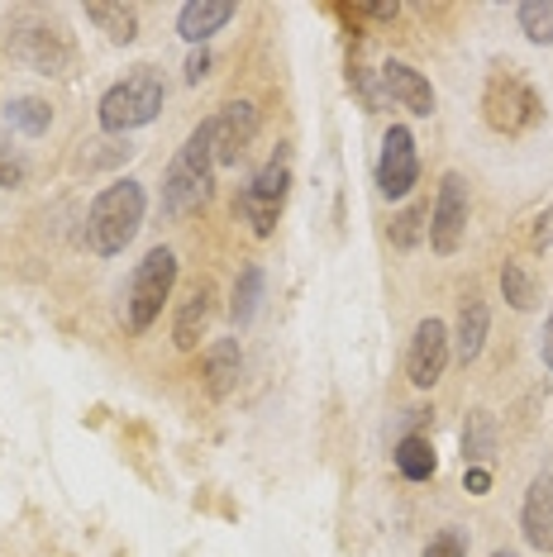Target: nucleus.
<instances>
[{"label":"nucleus","instance_id":"1","mask_svg":"<svg viewBox=\"0 0 553 557\" xmlns=\"http://www.w3.org/2000/svg\"><path fill=\"white\" fill-rule=\"evenodd\" d=\"M210 186H216V134H210V120L200 129L186 134V144L177 148L168 176H162V214L168 220H186L210 200Z\"/></svg>","mask_w":553,"mask_h":557},{"label":"nucleus","instance_id":"2","mask_svg":"<svg viewBox=\"0 0 553 557\" xmlns=\"http://www.w3.org/2000/svg\"><path fill=\"white\" fill-rule=\"evenodd\" d=\"M144 210H148V196L138 182H115L106 186L91 210H86V224H82V244L96 252V258H115V252H124V244L138 234V224H144Z\"/></svg>","mask_w":553,"mask_h":557},{"label":"nucleus","instance_id":"3","mask_svg":"<svg viewBox=\"0 0 553 557\" xmlns=\"http://www.w3.org/2000/svg\"><path fill=\"white\" fill-rule=\"evenodd\" d=\"M5 53L24 62L29 72H39V77H72L77 72V44H72V34L44 15H20L10 24Z\"/></svg>","mask_w":553,"mask_h":557},{"label":"nucleus","instance_id":"4","mask_svg":"<svg viewBox=\"0 0 553 557\" xmlns=\"http://www.w3.org/2000/svg\"><path fill=\"white\" fill-rule=\"evenodd\" d=\"M162 100H168V86L153 67H134L124 82H115L106 96H100V129L106 134H130L144 129V124L158 120Z\"/></svg>","mask_w":553,"mask_h":557},{"label":"nucleus","instance_id":"5","mask_svg":"<svg viewBox=\"0 0 553 557\" xmlns=\"http://www.w3.org/2000/svg\"><path fill=\"white\" fill-rule=\"evenodd\" d=\"M172 286H177V252L172 248H153L130 276V296H124V314H130L134 334H148L153 320L168 306Z\"/></svg>","mask_w":553,"mask_h":557},{"label":"nucleus","instance_id":"6","mask_svg":"<svg viewBox=\"0 0 553 557\" xmlns=\"http://www.w3.org/2000/svg\"><path fill=\"white\" fill-rule=\"evenodd\" d=\"M482 115L496 134H525L539 124L544 106H539V96L515 77V72H492V77H487V91H482Z\"/></svg>","mask_w":553,"mask_h":557},{"label":"nucleus","instance_id":"7","mask_svg":"<svg viewBox=\"0 0 553 557\" xmlns=\"http://www.w3.org/2000/svg\"><path fill=\"white\" fill-rule=\"evenodd\" d=\"M286 182H292V168H286V153H276L268 168L244 186V196H238V210H244V220L254 224L258 238H268L276 230V214H282V200H286Z\"/></svg>","mask_w":553,"mask_h":557},{"label":"nucleus","instance_id":"8","mask_svg":"<svg viewBox=\"0 0 553 557\" xmlns=\"http://www.w3.org/2000/svg\"><path fill=\"white\" fill-rule=\"evenodd\" d=\"M463 234H468V182L458 172H444L430 214V248L439 258H448V252H458Z\"/></svg>","mask_w":553,"mask_h":557},{"label":"nucleus","instance_id":"9","mask_svg":"<svg viewBox=\"0 0 553 557\" xmlns=\"http://www.w3.org/2000/svg\"><path fill=\"white\" fill-rule=\"evenodd\" d=\"M415 176H420V158H415V134L406 124H392L382 138V158H377V191L386 200L410 196Z\"/></svg>","mask_w":553,"mask_h":557},{"label":"nucleus","instance_id":"10","mask_svg":"<svg viewBox=\"0 0 553 557\" xmlns=\"http://www.w3.org/2000/svg\"><path fill=\"white\" fill-rule=\"evenodd\" d=\"M210 134H216V168H234L258 138V110L248 100H230L220 115H210Z\"/></svg>","mask_w":553,"mask_h":557},{"label":"nucleus","instance_id":"11","mask_svg":"<svg viewBox=\"0 0 553 557\" xmlns=\"http://www.w3.org/2000/svg\"><path fill=\"white\" fill-rule=\"evenodd\" d=\"M448 329L444 320H420L415 324V338H410V352H406V372H410V382L420 386V391H430L439 376H444V367H448Z\"/></svg>","mask_w":553,"mask_h":557},{"label":"nucleus","instance_id":"12","mask_svg":"<svg viewBox=\"0 0 553 557\" xmlns=\"http://www.w3.org/2000/svg\"><path fill=\"white\" fill-rule=\"evenodd\" d=\"M520 529H525V543L539 553H553V462H544L525 491V505H520Z\"/></svg>","mask_w":553,"mask_h":557},{"label":"nucleus","instance_id":"13","mask_svg":"<svg viewBox=\"0 0 553 557\" xmlns=\"http://www.w3.org/2000/svg\"><path fill=\"white\" fill-rule=\"evenodd\" d=\"M382 86H386V96H392L401 110H410V115H434V86H430L425 72H415L410 62H386Z\"/></svg>","mask_w":553,"mask_h":557},{"label":"nucleus","instance_id":"14","mask_svg":"<svg viewBox=\"0 0 553 557\" xmlns=\"http://www.w3.org/2000/svg\"><path fill=\"white\" fill-rule=\"evenodd\" d=\"M210 314H216V286L210 282H196L192 296L182 300L177 310V324H172V344H177L182 352H192L200 344V334L210 329Z\"/></svg>","mask_w":553,"mask_h":557},{"label":"nucleus","instance_id":"15","mask_svg":"<svg viewBox=\"0 0 553 557\" xmlns=\"http://www.w3.org/2000/svg\"><path fill=\"white\" fill-rule=\"evenodd\" d=\"M234 0H192V5H182L177 15V34L186 44H206L210 34H220L224 24L234 20Z\"/></svg>","mask_w":553,"mask_h":557},{"label":"nucleus","instance_id":"16","mask_svg":"<svg viewBox=\"0 0 553 557\" xmlns=\"http://www.w3.org/2000/svg\"><path fill=\"white\" fill-rule=\"evenodd\" d=\"M487 329H492V310H487L482 296H468L458 310V329H454V352L458 362H477L487 344Z\"/></svg>","mask_w":553,"mask_h":557},{"label":"nucleus","instance_id":"17","mask_svg":"<svg viewBox=\"0 0 553 557\" xmlns=\"http://www.w3.org/2000/svg\"><path fill=\"white\" fill-rule=\"evenodd\" d=\"M238 372H244V348L238 338H216L206 348V391L210 396H230L238 386Z\"/></svg>","mask_w":553,"mask_h":557},{"label":"nucleus","instance_id":"18","mask_svg":"<svg viewBox=\"0 0 553 557\" xmlns=\"http://www.w3.org/2000/svg\"><path fill=\"white\" fill-rule=\"evenodd\" d=\"M262 290H268V276H262L258 262H248L244 272H238V282H234V300H230V320L238 329H248L258 320V310H262Z\"/></svg>","mask_w":553,"mask_h":557},{"label":"nucleus","instance_id":"19","mask_svg":"<svg viewBox=\"0 0 553 557\" xmlns=\"http://www.w3.org/2000/svg\"><path fill=\"white\" fill-rule=\"evenodd\" d=\"M496 458V420L487 410H472L463 420V462L468 467H487Z\"/></svg>","mask_w":553,"mask_h":557},{"label":"nucleus","instance_id":"20","mask_svg":"<svg viewBox=\"0 0 553 557\" xmlns=\"http://www.w3.org/2000/svg\"><path fill=\"white\" fill-rule=\"evenodd\" d=\"M86 20L106 34L110 44H134L138 39V10L134 5H86Z\"/></svg>","mask_w":553,"mask_h":557},{"label":"nucleus","instance_id":"21","mask_svg":"<svg viewBox=\"0 0 553 557\" xmlns=\"http://www.w3.org/2000/svg\"><path fill=\"white\" fill-rule=\"evenodd\" d=\"M396 472L406 476V481H430L434 476V467H439V458H434V443L425 438V434H415V438H396Z\"/></svg>","mask_w":553,"mask_h":557},{"label":"nucleus","instance_id":"22","mask_svg":"<svg viewBox=\"0 0 553 557\" xmlns=\"http://www.w3.org/2000/svg\"><path fill=\"white\" fill-rule=\"evenodd\" d=\"M5 120H10V129L39 138V134H48V124H53V106L39 100V96H15L10 100V110H5Z\"/></svg>","mask_w":553,"mask_h":557},{"label":"nucleus","instance_id":"23","mask_svg":"<svg viewBox=\"0 0 553 557\" xmlns=\"http://www.w3.org/2000/svg\"><path fill=\"white\" fill-rule=\"evenodd\" d=\"M501 296H506L515 310H534L539 306V286H534V276L525 272L520 262H506V268H501Z\"/></svg>","mask_w":553,"mask_h":557},{"label":"nucleus","instance_id":"24","mask_svg":"<svg viewBox=\"0 0 553 557\" xmlns=\"http://www.w3.org/2000/svg\"><path fill=\"white\" fill-rule=\"evenodd\" d=\"M515 20H520V34L530 44H553V0H525Z\"/></svg>","mask_w":553,"mask_h":557},{"label":"nucleus","instance_id":"25","mask_svg":"<svg viewBox=\"0 0 553 557\" xmlns=\"http://www.w3.org/2000/svg\"><path fill=\"white\" fill-rule=\"evenodd\" d=\"M425 220H430V206H420V200H415V206H406V210H401L396 220H392V244H396V248H415L425 234H430V224H425Z\"/></svg>","mask_w":553,"mask_h":557},{"label":"nucleus","instance_id":"26","mask_svg":"<svg viewBox=\"0 0 553 557\" xmlns=\"http://www.w3.org/2000/svg\"><path fill=\"white\" fill-rule=\"evenodd\" d=\"M24 176H29V168H24L20 148L10 144V134H0V186L15 191V186H24Z\"/></svg>","mask_w":553,"mask_h":557},{"label":"nucleus","instance_id":"27","mask_svg":"<svg viewBox=\"0 0 553 557\" xmlns=\"http://www.w3.org/2000/svg\"><path fill=\"white\" fill-rule=\"evenodd\" d=\"M425 557H468V529H458V524L439 529V534L425 543Z\"/></svg>","mask_w":553,"mask_h":557},{"label":"nucleus","instance_id":"28","mask_svg":"<svg viewBox=\"0 0 553 557\" xmlns=\"http://www.w3.org/2000/svg\"><path fill=\"white\" fill-rule=\"evenodd\" d=\"M430 420H434V410H425V405H420V410H406V414H401L396 434L401 438H415V434H420V424H430Z\"/></svg>","mask_w":553,"mask_h":557},{"label":"nucleus","instance_id":"29","mask_svg":"<svg viewBox=\"0 0 553 557\" xmlns=\"http://www.w3.org/2000/svg\"><path fill=\"white\" fill-rule=\"evenodd\" d=\"M206 72H210V53H206V48H200V53L186 58V82L200 86V82H206Z\"/></svg>","mask_w":553,"mask_h":557},{"label":"nucleus","instance_id":"30","mask_svg":"<svg viewBox=\"0 0 553 557\" xmlns=\"http://www.w3.org/2000/svg\"><path fill=\"white\" fill-rule=\"evenodd\" d=\"M463 481H468L472 496H487V491H492V472H487V467H468V476Z\"/></svg>","mask_w":553,"mask_h":557},{"label":"nucleus","instance_id":"31","mask_svg":"<svg viewBox=\"0 0 553 557\" xmlns=\"http://www.w3.org/2000/svg\"><path fill=\"white\" fill-rule=\"evenodd\" d=\"M534 248H553V206H549V214L534 220Z\"/></svg>","mask_w":553,"mask_h":557},{"label":"nucleus","instance_id":"32","mask_svg":"<svg viewBox=\"0 0 553 557\" xmlns=\"http://www.w3.org/2000/svg\"><path fill=\"white\" fill-rule=\"evenodd\" d=\"M539 358H544V367L553 372V314L544 320V334H539Z\"/></svg>","mask_w":553,"mask_h":557},{"label":"nucleus","instance_id":"33","mask_svg":"<svg viewBox=\"0 0 553 557\" xmlns=\"http://www.w3.org/2000/svg\"><path fill=\"white\" fill-rule=\"evenodd\" d=\"M396 10H401L396 0H382V5H368V15L372 20H396Z\"/></svg>","mask_w":553,"mask_h":557},{"label":"nucleus","instance_id":"34","mask_svg":"<svg viewBox=\"0 0 553 557\" xmlns=\"http://www.w3.org/2000/svg\"><path fill=\"white\" fill-rule=\"evenodd\" d=\"M492 557H515V553H511V548H501V553H492Z\"/></svg>","mask_w":553,"mask_h":557}]
</instances>
